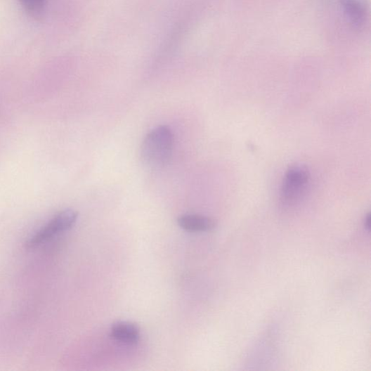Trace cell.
<instances>
[{
    "mask_svg": "<svg viewBox=\"0 0 371 371\" xmlns=\"http://www.w3.org/2000/svg\"><path fill=\"white\" fill-rule=\"evenodd\" d=\"M174 135L166 126H160L150 131L144 138L141 147L143 164L152 169H160L170 164L174 149Z\"/></svg>",
    "mask_w": 371,
    "mask_h": 371,
    "instance_id": "obj_1",
    "label": "cell"
},
{
    "mask_svg": "<svg viewBox=\"0 0 371 371\" xmlns=\"http://www.w3.org/2000/svg\"><path fill=\"white\" fill-rule=\"evenodd\" d=\"M77 219V212L71 209L59 213L29 239L27 242V247L34 248L50 241L63 232L72 228Z\"/></svg>",
    "mask_w": 371,
    "mask_h": 371,
    "instance_id": "obj_2",
    "label": "cell"
},
{
    "mask_svg": "<svg viewBox=\"0 0 371 371\" xmlns=\"http://www.w3.org/2000/svg\"><path fill=\"white\" fill-rule=\"evenodd\" d=\"M311 175L304 167L290 168L285 176L282 188L283 200L289 203L294 202L303 196L310 181Z\"/></svg>",
    "mask_w": 371,
    "mask_h": 371,
    "instance_id": "obj_3",
    "label": "cell"
},
{
    "mask_svg": "<svg viewBox=\"0 0 371 371\" xmlns=\"http://www.w3.org/2000/svg\"><path fill=\"white\" fill-rule=\"evenodd\" d=\"M177 222L182 229L191 232L210 231L216 226L213 219L197 214L182 215L178 217Z\"/></svg>",
    "mask_w": 371,
    "mask_h": 371,
    "instance_id": "obj_4",
    "label": "cell"
},
{
    "mask_svg": "<svg viewBox=\"0 0 371 371\" xmlns=\"http://www.w3.org/2000/svg\"><path fill=\"white\" fill-rule=\"evenodd\" d=\"M110 337L121 342L136 343L141 338V330L133 323L120 321L112 325Z\"/></svg>",
    "mask_w": 371,
    "mask_h": 371,
    "instance_id": "obj_5",
    "label": "cell"
},
{
    "mask_svg": "<svg viewBox=\"0 0 371 371\" xmlns=\"http://www.w3.org/2000/svg\"><path fill=\"white\" fill-rule=\"evenodd\" d=\"M344 13L351 21L352 25L359 27L363 25L365 10L360 0H341Z\"/></svg>",
    "mask_w": 371,
    "mask_h": 371,
    "instance_id": "obj_6",
    "label": "cell"
},
{
    "mask_svg": "<svg viewBox=\"0 0 371 371\" xmlns=\"http://www.w3.org/2000/svg\"><path fill=\"white\" fill-rule=\"evenodd\" d=\"M21 6L32 18L40 19L46 6V0H20Z\"/></svg>",
    "mask_w": 371,
    "mask_h": 371,
    "instance_id": "obj_7",
    "label": "cell"
},
{
    "mask_svg": "<svg viewBox=\"0 0 371 371\" xmlns=\"http://www.w3.org/2000/svg\"><path fill=\"white\" fill-rule=\"evenodd\" d=\"M370 216L368 215L365 219V226L366 228H367L368 229L370 228Z\"/></svg>",
    "mask_w": 371,
    "mask_h": 371,
    "instance_id": "obj_8",
    "label": "cell"
}]
</instances>
